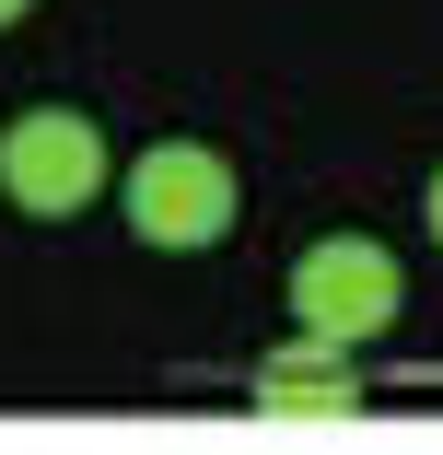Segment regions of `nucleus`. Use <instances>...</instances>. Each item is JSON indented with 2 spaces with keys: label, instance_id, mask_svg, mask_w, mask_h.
<instances>
[{
  "label": "nucleus",
  "instance_id": "obj_3",
  "mask_svg": "<svg viewBox=\"0 0 443 455\" xmlns=\"http://www.w3.org/2000/svg\"><path fill=\"white\" fill-rule=\"evenodd\" d=\"M106 188V129L82 117V106H24L12 129H0V199L12 211H82Z\"/></svg>",
  "mask_w": 443,
  "mask_h": 455
},
{
  "label": "nucleus",
  "instance_id": "obj_6",
  "mask_svg": "<svg viewBox=\"0 0 443 455\" xmlns=\"http://www.w3.org/2000/svg\"><path fill=\"white\" fill-rule=\"evenodd\" d=\"M431 234H443V175H431Z\"/></svg>",
  "mask_w": 443,
  "mask_h": 455
},
{
  "label": "nucleus",
  "instance_id": "obj_2",
  "mask_svg": "<svg viewBox=\"0 0 443 455\" xmlns=\"http://www.w3.org/2000/svg\"><path fill=\"white\" fill-rule=\"evenodd\" d=\"M408 315V281H397V257L374 234H327L292 257V327L304 339H338V350H362Z\"/></svg>",
  "mask_w": 443,
  "mask_h": 455
},
{
  "label": "nucleus",
  "instance_id": "obj_5",
  "mask_svg": "<svg viewBox=\"0 0 443 455\" xmlns=\"http://www.w3.org/2000/svg\"><path fill=\"white\" fill-rule=\"evenodd\" d=\"M24 12H36V0H0V24H24Z\"/></svg>",
  "mask_w": 443,
  "mask_h": 455
},
{
  "label": "nucleus",
  "instance_id": "obj_1",
  "mask_svg": "<svg viewBox=\"0 0 443 455\" xmlns=\"http://www.w3.org/2000/svg\"><path fill=\"white\" fill-rule=\"evenodd\" d=\"M233 211H245V188H233V164H222L210 140H163V152H140V164H129V234H140V245H163V257L222 245V234H233Z\"/></svg>",
  "mask_w": 443,
  "mask_h": 455
},
{
  "label": "nucleus",
  "instance_id": "obj_4",
  "mask_svg": "<svg viewBox=\"0 0 443 455\" xmlns=\"http://www.w3.org/2000/svg\"><path fill=\"white\" fill-rule=\"evenodd\" d=\"M257 409H281V420H350V409H362V374H350L338 339H304L292 327V350L257 362Z\"/></svg>",
  "mask_w": 443,
  "mask_h": 455
}]
</instances>
